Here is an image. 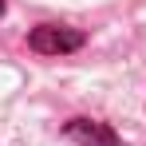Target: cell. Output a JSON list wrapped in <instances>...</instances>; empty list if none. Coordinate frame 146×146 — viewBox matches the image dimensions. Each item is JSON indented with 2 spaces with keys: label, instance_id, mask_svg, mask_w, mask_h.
Instances as JSON below:
<instances>
[{
  "label": "cell",
  "instance_id": "cell-1",
  "mask_svg": "<svg viewBox=\"0 0 146 146\" xmlns=\"http://www.w3.org/2000/svg\"><path fill=\"white\" fill-rule=\"evenodd\" d=\"M83 32H75V28H63V24H40L28 32V48L36 51V55H71V51L83 48Z\"/></svg>",
  "mask_w": 146,
  "mask_h": 146
},
{
  "label": "cell",
  "instance_id": "cell-2",
  "mask_svg": "<svg viewBox=\"0 0 146 146\" xmlns=\"http://www.w3.org/2000/svg\"><path fill=\"white\" fill-rule=\"evenodd\" d=\"M63 134L75 138L79 146H122V138L107 126V122H95V119H71L63 126Z\"/></svg>",
  "mask_w": 146,
  "mask_h": 146
},
{
  "label": "cell",
  "instance_id": "cell-3",
  "mask_svg": "<svg viewBox=\"0 0 146 146\" xmlns=\"http://www.w3.org/2000/svg\"><path fill=\"white\" fill-rule=\"evenodd\" d=\"M0 12H4V0H0Z\"/></svg>",
  "mask_w": 146,
  "mask_h": 146
}]
</instances>
